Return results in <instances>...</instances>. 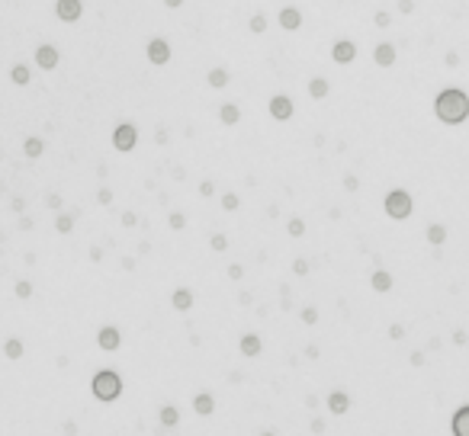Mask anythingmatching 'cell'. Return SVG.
<instances>
[{
    "instance_id": "obj_1",
    "label": "cell",
    "mask_w": 469,
    "mask_h": 436,
    "mask_svg": "<svg viewBox=\"0 0 469 436\" xmlns=\"http://www.w3.org/2000/svg\"><path fill=\"white\" fill-rule=\"evenodd\" d=\"M434 116L443 125H463L469 119V93L460 87H443L434 96Z\"/></svg>"
},
{
    "instance_id": "obj_2",
    "label": "cell",
    "mask_w": 469,
    "mask_h": 436,
    "mask_svg": "<svg viewBox=\"0 0 469 436\" xmlns=\"http://www.w3.org/2000/svg\"><path fill=\"white\" fill-rule=\"evenodd\" d=\"M90 391L97 401L103 404H113L119 395H123V375H119L116 369H100L97 375L90 379Z\"/></svg>"
},
{
    "instance_id": "obj_3",
    "label": "cell",
    "mask_w": 469,
    "mask_h": 436,
    "mask_svg": "<svg viewBox=\"0 0 469 436\" xmlns=\"http://www.w3.org/2000/svg\"><path fill=\"white\" fill-rule=\"evenodd\" d=\"M382 212H386L392 222H405V218H412L415 212V199L408 189H389L386 199H382Z\"/></svg>"
},
{
    "instance_id": "obj_4",
    "label": "cell",
    "mask_w": 469,
    "mask_h": 436,
    "mask_svg": "<svg viewBox=\"0 0 469 436\" xmlns=\"http://www.w3.org/2000/svg\"><path fill=\"white\" fill-rule=\"evenodd\" d=\"M135 144H138V128L132 125V122H119L113 128V148L119 154H129V151H135Z\"/></svg>"
},
{
    "instance_id": "obj_5",
    "label": "cell",
    "mask_w": 469,
    "mask_h": 436,
    "mask_svg": "<svg viewBox=\"0 0 469 436\" xmlns=\"http://www.w3.org/2000/svg\"><path fill=\"white\" fill-rule=\"evenodd\" d=\"M267 113H270V119H276V122H290L293 113H296L293 96H290V93H276V96H270Z\"/></svg>"
},
{
    "instance_id": "obj_6",
    "label": "cell",
    "mask_w": 469,
    "mask_h": 436,
    "mask_svg": "<svg viewBox=\"0 0 469 436\" xmlns=\"http://www.w3.org/2000/svg\"><path fill=\"white\" fill-rule=\"evenodd\" d=\"M331 61L334 64H354L357 61V45L351 42V39H338V42H334L331 45Z\"/></svg>"
},
{
    "instance_id": "obj_7",
    "label": "cell",
    "mask_w": 469,
    "mask_h": 436,
    "mask_svg": "<svg viewBox=\"0 0 469 436\" xmlns=\"http://www.w3.org/2000/svg\"><path fill=\"white\" fill-rule=\"evenodd\" d=\"M145 55H148V61L151 64H167L171 61V45H167V39H161V35H154V39L148 42V48H145Z\"/></svg>"
},
{
    "instance_id": "obj_8",
    "label": "cell",
    "mask_w": 469,
    "mask_h": 436,
    "mask_svg": "<svg viewBox=\"0 0 469 436\" xmlns=\"http://www.w3.org/2000/svg\"><path fill=\"white\" fill-rule=\"evenodd\" d=\"M55 16L62 23H77L84 16V4L80 0H55Z\"/></svg>"
},
{
    "instance_id": "obj_9",
    "label": "cell",
    "mask_w": 469,
    "mask_h": 436,
    "mask_svg": "<svg viewBox=\"0 0 469 436\" xmlns=\"http://www.w3.org/2000/svg\"><path fill=\"white\" fill-rule=\"evenodd\" d=\"M97 343H100V350H106V353H116V350L123 346V334H119V327H113V324L100 327V331H97Z\"/></svg>"
},
{
    "instance_id": "obj_10",
    "label": "cell",
    "mask_w": 469,
    "mask_h": 436,
    "mask_svg": "<svg viewBox=\"0 0 469 436\" xmlns=\"http://www.w3.org/2000/svg\"><path fill=\"white\" fill-rule=\"evenodd\" d=\"M58 61H62V55H58L55 45H39L35 48V64H39L42 71H55Z\"/></svg>"
},
{
    "instance_id": "obj_11",
    "label": "cell",
    "mask_w": 469,
    "mask_h": 436,
    "mask_svg": "<svg viewBox=\"0 0 469 436\" xmlns=\"http://www.w3.org/2000/svg\"><path fill=\"white\" fill-rule=\"evenodd\" d=\"M328 410L334 417H344L347 410H351V395H347L344 388H334V391H328Z\"/></svg>"
},
{
    "instance_id": "obj_12",
    "label": "cell",
    "mask_w": 469,
    "mask_h": 436,
    "mask_svg": "<svg viewBox=\"0 0 469 436\" xmlns=\"http://www.w3.org/2000/svg\"><path fill=\"white\" fill-rule=\"evenodd\" d=\"M392 286H395V279H392V273L389 270H382V266H376V270L370 273V289L373 292H392Z\"/></svg>"
},
{
    "instance_id": "obj_13",
    "label": "cell",
    "mask_w": 469,
    "mask_h": 436,
    "mask_svg": "<svg viewBox=\"0 0 469 436\" xmlns=\"http://www.w3.org/2000/svg\"><path fill=\"white\" fill-rule=\"evenodd\" d=\"M395 58H399V52H395L392 42H379L376 48H373V61H376V68H392Z\"/></svg>"
},
{
    "instance_id": "obj_14",
    "label": "cell",
    "mask_w": 469,
    "mask_h": 436,
    "mask_svg": "<svg viewBox=\"0 0 469 436\" xmlns=\"http://www.w3.org/2000/svg\"><path fill=\"white\" fill-rule=\"evenodd\" d=\"M280 26L286 32H296L299 26H302V10H299V7H283L280 10Z\"/></svg>"
},
{
    "instance_id": "obj_15",
    "label": "cell",
    "mask_w": 469,
    "mask_h": 436,
    "mask_svg": "<svg viewBox=\"0 0 469 436\" xmlns=\"http://www.w3.org/2000/svg\"><path fill=\"white\" fill-rule=\"evenodd\" d=\"M238 350H241V356L254 359V356H260V350H263V340H260L257 334H244L241 340H238Z\"/></svg>"
},
{
    "instance_id": "obj_16",
    "label": "cell",
    "mask_w": 469,
    "mask_h": 436,
    "mask_svg": "<svg viewBox=\"0 0 469 436\" xmlns=\"http://www.w3.org/2000/svg\"><path fill=\"white\" fill-rule=\"evenodd\" d=\"M193 410H196L199 417H212L215 414V395H209V391L193 395Z\"/></svg>"
},
{
    "instance_id": "obj_17",
    "label": "cell",
    "mask_w": 469,
    "mask_h": 436,
    "mask_svg": "<svg viewBox=\"0 0 469 436\" xmlns=\"http://www.w3.org/2000/svg\"><path fill=\"white\" fill-rule=\"evenodd\" d=\"M193 292H190L187 286H180V289H174V295H171V305H174V311H190L193 308Z\"/></svg>"
},
{
    "instance_id": "obj_18",
    "label": "cell",
    "mask_w": 469,
    "mask_h": 436,
    "mask_svg": "<svg viewBox=\"0 0 469 436\" xmlns=\"http://www.w3.org/2000/svg\"><path fill=\"white\" fill-rule=\"evenodd\" d=\"M450 430H453V436H469V404H463V407L453 414Z\"/></svg>"
},
{
    "instance_id": "obj_19",
    "label": "cell",
    "mask_w": 469,
    "mask_h": 436,
    "mask_svg": "<svg viewBox=\"0 0 469 436\" xmlns=\"http://www.w3.org/2000/svg\"><path fill=\"white\" fill-rule=\"evenodd\" d=\"M219 122L222 125H238L241 122V106L238 103H222L219 106Z\"/></svg>"
},
{
    "instance_id": "obj_20",
    "label": "cell",
    "mask_w": 469,
    "mask_h": 436,
    "mask_svg": "<svg viewBox=\"0 0 469 436\" xmlns=\"http://www.w3.org/2000/svg\"><path fill=\"white\" fill-rule=\"evenodd\" d=\"M427 244L431 247H443L447 244V225H440V222H434V225H427Z\"/></svg>"
},
{
    "instance_id": "obj_21",
    "label": "cell",
    "mask_w": 469,
    "mask_h": 436,
    "mask_svg": "<svg viewBox=\"0 0 469 436\" xmlns=\"http://www.w3.org/2000/svg\"><path fill=\"white\" fill-rule=\"evenodd\" d=\"M228 80H232V74H228L225 68H212L209 74H206V83H209L212 90H225V87H228Z\"/></svg>"
},
{
    "instance_id": "obj_22",
    "label": "cell",
    "mask_w": 469,
    "mask_h": 436,
    "mask_svg": "<svg viewBox=\"0 0 469 436\" xmlns=\"http://www.w3.org/2000/svg\"><path fill=\"white\" fill-rule=\"evenodd\" d=\"M77 215H80V212H62V215H55V231H58V234H71V231H74Z\"/></svg>"
},
{
    "instance_id": "obj_23",
    "label": "cell",
    "mask_w": 469,
    "mask_h": 436,
    "mask_svg": "<svg viewBox=\"0 0 469 436\" xmlns=\"http://www.w3.org/2000/svg\"><path fill=\"white\" fill-rule=\"evenodd\" d=\"M10 80L16 83V87H29V80H32V71L26 64H13L10 68Z\"/></svg>"
},
{
    "instance_id": "obj_24",
    "label": "cell",
    "mask_w": 469,
    "mask_h": 436,
    "mask_svg": "<svg viewBox=\"0 0 469 436\" xmlns=\"http://www.w3.org/2000/svg\"><path fill=\"white\" fill-rule=\"evenodd\" d=\"M42 151H45V141L42 138H26V141H23V154H26L29 157V161H35V157H42Z\"/></svg>"
},
{
    "instance_id": "obj_25",
    "label": "cell",
    "mask_w": 469,
    "mask_h": 436,
    "mask_svg": "<svg viewBox=\"0 0 469 436\" xmlns=\"http://www.w3.org/2000/svg\"><path fill=\"white\" fill-rule=\"evenodd\" d=\"M328 80H324V77H312L309 80V96H312V100H324V96H328Z\"/></svg>"
},
{
    "instance_id": "obj_26",
    "label": "cell",
    "mask_w": 469,
    "mask_h": 436,
    "mask_svg": "<svg viewBox=\"0 0 469 436\" xmlns=\"http://www.w3.org/2000/svg\"><path fill=\"white\" fill-rule=\"evenodd\" d=\"M177 423H180V410H177L174 404H164V407H161V427L171 430V427H177Z\"/></svg>"
},
{
    "instance_id": "obj_27",
    "label": "cell",
    "mask_w": 469,
    "mask_h": 436,
    "mask_svg": "<svg viewBox=\"0 0 469 436\" xmlns=\"http://www.w3.org/2000/svg\"><path fill=\"white\" fill-rule=\"evenodd\" d=\"M4 356L7 359H23V340L19 337H10V340L4 343Z\"/></svg>"
},
{
    "instance_id": "obj_28",
    "label": "cell",
    "mask_w": 469,
    "mask_h": 436,
    "mask_svg": "<svg viewBox=\"0 0 469 436\" xmlns=\"http://www.w3.org/2000/svg\"><path fill=\"white\" fill-rule=\"evenodd\" d=\"M286 234H290V237H302L305 234V222L299 215H293L290 222H286Z\"/></svg>"
},
{
    "instance_id": "obj_29",
    "label": "cell",
    "mask_w": 469,
    "mask_h": 436,
    "mask_svg": "<svg viewBox=\"0 0 469 436\" xmlns=\"http://www.w3.org/2000/svg\"><path fill=\"white\" fill-rule=\"evenodd\" d=\"M248 29L254 32V35H263V32H267V16H263V13H254V16H251V23H248Z\"/></svg>"
},
{
    "instance_id": "obj_30",
    "label": "cell",
    "mask_w": 469,
    "mask_h": 436,
    "mask_svg": "<svg viewBox=\"0 0 469 436\" xmlns=\"http://www.w3.org/2000/svg\"><path fill=\"white\" fill-rule=\"evenodd\" d=\"M299 318H302V324H305V327H315V324H318V308H315V305H305Z\"/></svg>"
},
{
    "instance_id": "obj_31",
    "label": "cell",
    "mask_w": 469,
    "mask_h": 436,
    "mask_svg": "<svg viewBox=\"0 0 469 436\" xmlns=\"http://www.w3.org/2000/svg\"><path fill=\"white\" fill-rule=\"evenodd\" d=\"M222 209H225V212H238V209H241V199H238V192H225V196H222Z\"/></svg>"
},
{
    "instance_id": "obj_32",
    "label": "cell",
    "mask_w": 469,
    "mask_h": 436,
    "mask_svg": "<svg viewBox=\"0 0 469 436\" xmlns=\"http://www.w3.org/2000/svg\"><path fill=\"white\" fill-rule=\"evenodd\" d=\"M167 225H171V231H183V228H187V215L183 212H171V215H167Z\"/></svg>"
},
{
    "instance_id": "obj_33",
    "label": "cell",
    "mask_w": 469,
    "mask_h": 436,
    "mask_svg": "<svg viewBox=\"0 0 469 436\" xmlns=\"http://www.w3.org/2000/svg\"><path fill=\"white\" fill-rule=\"evenodd\" d=\"M13 292H16V298H23V301H26V298H32V282L19 279V282L13 286Z\"/></svg>"
},
{
    "instance_id": "obj_34",
    "label": "cell",
    "mask_w": 469,
    "mask_h": 436,
    "mask_svg": "<svg viewBox=\"0 0 469 436\" xmlns=\"http://www.w3.org/2000/svg\"><path fill=\"white\" fill-rule=\"evenodd\" d=\"M209 247H212L215 253L228 250V237H225V234H212V237H209Z\"/></svg>"
},
{
    "instance_id": "obj_35",
    "label": "cell",
    "mask_w": 469,
    "mask_h": 436,
    "mask_svg": "<svg viewBox=\"0 0 469 436\" xmlns=\"http://www.w3.org/2000/svg\"><path fill=\"white\" fill-rule=\"evenodd\" d=\"M341 183H344V189H347V192H357V189H360V177H357V173H344V180H341Z\"/></svg>"
},
{
    "instance_id": "obj_36",
    "label": "cell",
    "mask_w": 469,
    "mask_h": 436,
    "mask_svg": "<svg viewBox=\"0 0 469 436\" xmlns=\"http://www.w3.org/2000/svg\"><path fill=\"white\" fill-rule=\"evenodd\" d=\"M408 362H412L415 369H421V366L427 362V353H421V350H412V353H408Z\"/></svg>"
},
{
    "instance_id": "obj_37",
    "label": "cell",
    "mask_w": 469,
    "mask_h": 436,
    "mask_svg": "<svg viewBox=\"0 0 469 436\" xmlns=\"http://www.w3.org/2000/svg\"><path fill=\"white\" fill-rule=\"evenodd\" d=\"M386 334H389V340H405V327L402 324H389Z\"/></svg>"
},
{
    "instance_id": "obj_38",
    "label": "cell",
    "mask_w": 469,
    "mask_h": 436,
    "mask_svg": "<svg viewBox=\"0 0 469 436\" xmlns=\"http://www.w3.org/2000/svg\"><path fill=\"white\" fill-rule=\"evenodd\" d=\"M373 23H376V26H379V29H386V26H389V23H392V13H389V10H379V13H376V16H373Z\"/></svg>"
},
{
    "instance_id": "obj_39",
    "label": "cell",
    "mask_w": 469,
    "mask_h": 436,
    "mask_svg": "<svg viewBox=\"0 0 469 436\" xmlns=\"http://www.w3.org/2000/svg\"><path fill=\"white\" fill-rule=\"evenodd\" d=\"M309 270H312V266H309V260H302V257H299V260H293V273H296V276H309Z\"/></svg>"
},
{
    "instance_id": "obj_40",
    "label": "cell",
    "mask_w": 469,
    "mask_h": 436,
    "mask_svg": "<svg viewBox=\"0 0 469 436\" xmlns=\"http://www.w3.org/2000/svg\"><path fill=\"white\" fill-rule=\"evenodd\" d=\"M395 10H399L402 16H412V13H415V0H399V4H395Z\"/></svg>"
},
{
    "instance_id": "obj_41",
    "label": "cell",
    "mask_w": 469,
    "mask_h": 436,
    "mask_svg": "<svg viewBox=\"0 0 469 436\" xmlns=\"http://www.w3.org/2000/svg\"><path fill=\"white\" fill-rule=\"evenodd\" d=\"M241 276H244V266H241V263H228V279H235V282H238Z\"/></svg>"
},
{
    "instance_id": "obj_42",
    "label": "cell",
    "mask_w": 469,
    "mask_h": 436,
    "mask_svg": "<svg viewBox=\"0 0 469 436\" xmlns=\"http://www.w3.org/2000/svg\"><path fill=\"white\" fill-rule=\"evenodd\" d=\"M199 196H206V199L215 196V183H212V180H202V183H199Z\"/></svg>"
},
{
    "instance_id": "obj_43",
    "label": "cell",
    "mask_w": 469,
    "mask_h": 436,
    "mask_svg": "<svg viewBox=\"0 0 469 436\" xmlns=\"http://www.w3.org/2000/svg\"><path fill=\"white\" fill-rule=\"evenodd\" d=\"M466 340H469V334L463 331V327H456L453 331V346H466Z\"/></svg>"
},
{
    "instance_id": "obj_44",
    "label": "cell",
    "mask_w": 469,
    "mask_h": 436,
    "mask_svg": "<svg viewBox=\"0 0 469 436\" xmlns=\"http://www.w3.org/2000/svg\"><path fill=\"white\" fill-rule=\"evenodd\" d=\"M97 202H100V205H113V189H106V186H103V189L97 192Z\"/></svg>"
},
{
    "instance_id": "obj_45",
    "label": "cell",
    "mask_w": 469,
    "mask_h": 436,
    "mask_svg": "<svg viewBox=\"0 0 469 436\" xmlns=\"http://www.w3.org/2000/svg\"><path fill=\"white\" fill-rule=\"evenodd\" d=\"M45 205H49V209H62V196H58V192H49V196H45Z\"/></svg>"
},
{
    "instance_id": "obj_46",
    "label": "cell",
    "mask_w": 469,
    "mask_h": 436,
    "mask_svg": "<svg viewBox=\"0 0 469 436\" xmlns=\"http://www.w3.org/2000/svg\"><path fill=\"white\" fill-rule=\"evenodd\" d=\"M135 225H138V215L135 212H126L123 215V228H135Z\"/></svg>"
},
{
    "instance_id": "obj_47",
    "label": "cell",
    "mask_w": 469,
    "mask_h": 436,
    "mask_svg": "<svg viewBox=\"0 0 469 436\" xmlns=\"http://www.w3.org/2000/svg\"><path fill=\"white\" fill-rule=\"evenodd\" d=\"M443 61H447V68H460V55H456V52H447V58H443Z\"/></svg>"
},
{
    "instance_id": "obj_48",
    "label": "cell",
    "mask_w": 469,
    "mask_h": 436,
    "mask_svg": "<svg viewBox=\"0 0 469 436\" xmlns=\"http://www.w3.org/2000/svg\"><path fill=\"white\" fill-rule=\"evenodd\" d=\"M309 430H312V433H324V420H318V417H315V420L309 423Z\"/></svg>"
},
{
    "instance_id": "obj_49",
    "label": "cell",
    "mask_w": 469,
    "mask_h": 436,
    "mask_svg": "<svg viewBox=\"0 0 469 436\" xmlns=\"http://www.w3.org/2000/svg\"><path fill=\"white\" fill-rule=\"evenodd\" d=\"M305 359H318V346H315V343L305 346Z\"/></svg>"
},
{
    "instance_id": "obj_50",
    "label": "cell",
    "mask_w": 469,
    "mask_h": 436,
    "mask_svg": "<svg viewBox=\"0 0 469 436\" xmlns=\"http://www.w3.org/2000/svg\"><path fill=\"white\" fill-rule=\"evenodd\" d=\"M154 141H158V144H167V128H158V132H154Z\"/></svg>"
},
{
    "instance_id": "obj_51",
    "label": "cell",
    "mask_w": 469,
    "mask_h": 436,
    "mask_svg": "<svg viewBox=\"0 0 469 436\" xmlns=\"http://www.w3.org/2000/svg\"><path fill=\"white\" fill-rule=\"evenodd\" d=\"M10 209H13V212H23V209H26V202H23V199H19V196H16V199H13V202H10Z\"/></svg>"
},
{
    "instance_id": "obj_52",
    "label": "cell",
    "mask_w": 469,
    "mask_h": 436,
    "mask_svg": "<svg viewBox=\"0 0 469 436\" xmlns=\"http://www.w3.org/2000/svg\"><path fill=\"white\" fill-rule=\"evenodd\" d=\"M90 260L100 263V260H103V250H100V247H90Z\"/></svg>"
},
{
    "instance_id": "obj_53",
    "label": "cell",
    "mask_w": 469,
    "mask_h": 436,
    "mask_svg": "<svg viewBox=\"0 0 469 436\" xmlns=\"http://www.w3.org/2000/svg\"><path fill=\"white\" fill-rule=\"evenodd\" d=\"M238 301H241L244 308H248V305H254V298H251V292H241V295H238Z\"/></svg>"
},
{
    "instance_id": "obj_54",
    "label": "cell",
    "mask_w": 469,
    "mask_h": 436,
    "mask_svg": "<svg viewBox=\"0 0 469 436\" xmlns=\"http://www.w3.org/2000/svg\"><path fill=\"white\" fill-rule=\"evenodd\" d=\"M164 7L167 10H180V7H183V0H164Z\"/></svg>"
},
{
    "instance_id": "obj_55",
    "label": "cell",
    "mask_w": 469,
    "mask_h": 436,
    "mask_svg": "<svg viewBox=\"0 0 469 436\" xmlns=\"http://www.w3.org/2000/svg\"><path fill=\"white\" fill-rule=\"evenodd\" d=\"M443 346V340H440V337H431V343H427V350H440Z\"/></svg>"
},
{
    "instance_id": "obj_56",
    "label": "cell",
    "mask_w": 469,
    "mask_h": 436,
    "mask_svg": "<svg viewBox=\"0 0 469 436\" xmlns=\"http://www.w3.org/2000/svg\"><path fill=\"white\" fill-rule=\"evenodd\" d=\"M123 266L126 270H135V257H123Z\"/></svg>"
},
{
    "instance_id": "obj_57",
    "label": "cell",
    "mask_w": 469,
    "mask_h": 436,
    "mask_svg": "<svg viewBox=\"0 0 469 436\" xmlns=\"http://www.w3.org/2000/svg\"><path fill=\"white\" fill-rule=\"evenodd\" d=\"M0 196H4V186H0Z\"/></svg>"
}]
</instances>
